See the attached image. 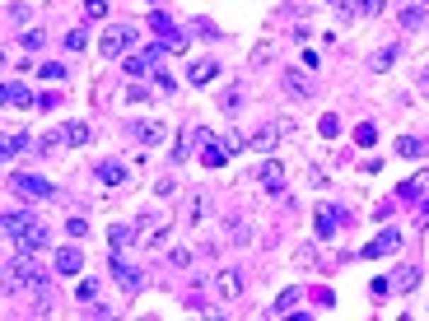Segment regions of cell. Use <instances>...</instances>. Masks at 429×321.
<instances>
[{
	"label": "cell",
	"instance_id": "obj_1",
	"mask_svg": "<svg viewBox=\"0 0 429 321\" xmlns=\"http://www.w3.org/2000/svg\"><path fill=\"white\" fill-rule=\"evenodd\" d=\"M5 284H10V293H19V298H38V303L52 298V270L38 261V252H23V247L14 252Z\"/></svg>",
	"mask_w": 429,
	"mask_h": 321
},
{
	"label": "cell",
	"instance_id": "obj_2",
	"mask_svg": "<svg viewBox=\"0 0 429 321\" xmlns=\"http://www.w3.org/2000/svg\"><path fill=\"white\" fill-rule=\"evenodd\" d=\"M5 238H10L14 247H23V252H42V247L52 243V228L28 210H10L5 214Z\"/></svg>",
	"mask_w": 429,
	"mask_h": 321
},
{
	"label": "cell",
	"instance_id": "obj_3",
	"mask_svg": "<svg viewBox=\"0 0 429 321\" xmlns=\"http://www.w3.org/2000/svg\"><path fill=\"white\" fill-rule=\"evenodd\" d=\"M89 140H93V126L89 122H70V126L47 131L38 144H42V154H57V149H66V144H75V149H79V144H89Z\"/></svg>",
	"mask_w": 429,
	"mask_h": 321
},
{
	"label": "cell",
	"instance_id": "obj_4",
	"mask_svg": "<svg viewBox=\"0 0 429 321\" xmlns=\"http://www.w3.org/2000/svg\"><path fill=\"white\" fill-rule=\"evenodd\" d=\"M108 270H113L117 288H122L126 298H131V293H140V288H145V270H140V266H131V261H126L122 252H113V256H108Z\"/></svg>",
	"mask_w": 429,
	"mask_h": 321
},
{
	"label": "cell",
	"instance_id": "obj_5",
	"mask_svg": "<svg viewBox=\"0 0 429 321\" xmlns=\"http://www.w3.org/2000/svg\"><path fill=\"white\" fill-rule=\"evenodd\" d=\"M280 89L290 93V98L308 103V98H317V79L308 75V70H299V66H280Z\"/></svg>",
	"mask_w": 429,
	"mask_h": 321
},
{
	"label": "cell",
	"instance_id": "obj_6",
	"mask_svg": "<svg viewBox=\"0 0 429 321\" xmlns=\"http://www.w3.org/2000/svg\"><path fill=\"white\" fill-rule=\"evenodd\" d=\"M192 144L201 149V163H205V168H219V163L229 158V154H224V140H219L210 126H192Z\"/></svg>",
	"mask_w": 429,
	"mask_h": 321
},
{
	"label": "cell",
	"instance_id": "obj_7",
	"mask_svg": "<svg viewBox=\"0 0 429 321\" xmlns=\"http://www.w3.org/2000/svg\"><path fill=\"white\" fill-rule=\"evenodd\" d=\"M149 28L159 33V42L168 47V52H187V47H192V37L182 33V28H178V23H173L164 10H154V14H149Z\"/></svg>",
	"mask_w": 429,
	"mask_h": 321
},
{
	"label": "cell",
	"instance_id": "obj_8",
	"mask_svg": "<svg viewBox=\"0 0 429 321\" xmlns=\"http://www.w3.org/2000/svg\"><path fill=\"white\" fill-rule=\"evenodd\" d=\"M131 42H136V28H131V23H108L103 37H98V52L103 56H126Z\"/></svg>",
	"mask_w": 429,
	"mask_h": 321
},
{
	"label": "cell",
	"instance_id": "obj_9",
	"mask_svg": "<svg viewBox=\"0 0 429 321\" xmlns=\"http://www.w3.org/2000/svg\"><path fill=\"white\" fill-rule=\"evenodd\" d=\"M396 252H401V228H383L373 243H364L355 256H360V261H378V256H396Z\"/></svg>",
	"mask_w": 429,
	"mask_h": 321
},
{
	"label": "cell",
	"instance_id": "obj_10",
	"mask_svg": "<svg viewBox=\"0 0 429 321\" xmlns=\"http://www.w3.org/2000/svg\"><path fill=\"white\" fill-rule=\"evenodd\" d=\"M341 223H350V210H341V205H317V214H313V233H317V243H327V238L341 228Z\"/></svg>",
	"mask_w": 429,
	"mask_h": 321
},
{
	"label": "cell",
	"instance_id": "obj_11",
	"mask_svg": "<svg viewBox=\"0 0 429 321\" xmlns=\"http://www.w3.org/2000/svg\"><path fill=\"white\" fill-rule=\"evenodd\" d=\"M396 23H401L406 33L429 28V0H401V5H396Z\"/></svg>",
	"mask_w": 429,
	"mask_h": 321
},
{
	"label": "cell",
	"instance_id": "obj_12",
	"mask_svg": "<svg viewBox=\"0 0 429 321\" xmlns=\"http://www.w3.org/2000/svg\"><path fill=\"white\" fill-rule=\"evenodd\" d=\"M10 187L23 191V196H33V200H52V196H57V187H52L47 177H38V173H14Z\"/></svg>",
	"mask_w": 429,
	"mask_h": 321
},
{
	"label": "cell",
	"instance_id": "obj_13",
	"mask_svg": "<svg viewBox=\"0 0 429 321\" xmlns=\"http://www.w3.org/2000/svg\"><path fill=\"white\" fill-rule=\"evenodd\" d=\"M93 182H98V187H126V182H131V168H126L122 158H103V163H93Z\"/></svg>",
	"mask_w": 429,
	"mask_h": 321
},
{
	"label": "cell",
	"instance_id": "obj_14",
	"mask_svg": "<svg viewBox=\"0 0 429 321\" xmlns=\"http://www.w3.org/2000/svg\"><path fill=\"white\" fill-rule=\"evenodd\" d=\"M214 293H219L224 303H238V298H243V270H238V266H224L219 275H214Z\"/></svg>",
	"mask_w": 429,
	"mask_h": 321
},
{
	"label": "cell",
	"instance_id": "obj_15",
	"mask_svg": "<svg viewBox=\"0 0 429 321\" xmlns=\"http://www.w3.org/2000/svg\"><path fill=\"white\" fill-rule=\"evenodd\" d=\"M140 243H145L140 223H113V228H108V247H113V252H126V247H140Z\"/></svg>",
	"mask_w": 429,
	"mask_h": 321
},
{
	"label": "cell",
	"instance_id": "obj_16",
	"mask_svg": "<svg viewBox=\"0 0 429 321\" xmlns=\"http://www.w3.org/2000/svg\"><path fill=\"white\" fill-rule=\"evenodd\" d=\"M416 288H420V266H416V261L396 266V275H392V298H401V293H416Z\"/></svg>",
	"mask_w": 429,
	"mask_h": 321
},
{
	"label": "cell",
	"instance_id": "obj_17",
	"mask_svg": "<svg viewBox=\"0 0 429 321\" xmlns=\"http://www.w3.org/2000/svg\"><path fill=\"white\" fill-rule=\"evenodd\" d=\"M126 131H131V140H136V144H159V140H164V135H168V126H164V122H154V117H149V122H131V126H126Z\"/></svg>",
	"mask_w": 429,
	"mask_h": 321
},
{
	"label": "cell",
	"instance_id": "obj_18",
	"mask_svg": "<svg viewBox=\"0 0 429 321\" xmlns=\"http://www.w3.org/2000/svg\"><path fill=\"white\" fill-rule=\"evenodd\" d=\"M79 266H84L79 247H57V256H52V270H57V275H79Z\"/></svg>",
	"mask_w": 429,
	"mask_h": 321
},
{
	"label": "cell",
	"instance_id": "obj_19",
	"mask_svg": "<svg viewBox=\"0 0 429 321\" xmlns=\"http://www.w3.org/2000/svg\"><path fill=\"white\" fill-rule=\"evenodd\" d=\"M257 182H261L266 191H271V196H280V191H285V168L275 163V158H266V163L257 168Z\"/></svg>",
	"mask_w": 429,
	"mask_h": 321
},
{
	"label": "cell",
	"instance_id": "obj_20",
	"mask_svg": "<svg viewBox=\"0 0 429 321\" xmlns=\"http://www.w3.org/2000/svg\"><path fill=\"white\" fill-rule=\"evenodd\" d=\"M285 131H290V126H285V122H266V126H261V131H257V135H252V140H248V149H275V140H280Z\"/></svg>",
	"mask_w": 429,
	"mask_h": 321
},
{
	"label": "cell",
	"instance_id": "obj_21",
	"mask_svg": "<svg viewBox=\"0 0 429 321\" xmlns=\"http://www.w3.org/2000/svg\"><path fill=\"white\" fill-rule=\"evenodd\" d=\"M187 79H192L196 89H205V84H214V79H219V61H210V56H205V61H196V66L187 70Z\"/></svg>",
	"mask_w": 429,
	"mask_h": 321
},
{
	"label": "cell",
	"instance_id": "obj_22",
	"mask_svg": "<svg viewBox=\"0 0 429 321\" xmlns=\"http://www.w3.org/2000/svg\"><path fill=\"white\" fill-rule=\"evenodd\" d=\"M392 149L401 158H429V140H420V135H396Z\"/></svg>",
	"mask_w": 429,
	"mask_h": 321
},
{
	"label": "cell",
	"instance_id": "obj_23",
	"mask_svg": "<svg viewBox=\"0 0 429 321\" xmlns=\"http://www.w3.org/2000/svg\"><path fill=\"white\" fill-rule=\"evenodd\" d=\"M0 98H5V107H33V93H28V89H23V84H14V79H10V84H5V89H0Z\"/></svg>",
	"mask_w": 429,
	"mask_h": 321
},
{
	"label": "cell",
	"instance_id": "obj_24",
	"mask_svg": "<svg viewBox=\"0 0 429 321\" xmlns=\"http://www.w3.org/2000/svg\"><path fill=\"white\" fill-rule=\"evenodd\" d=\"M396 56H401V47H396V42L378 47V52L369 56V70H392V66H396Z\"/></svg>",
	"mask_w": 429,
	"mask_h": 321
},
{
	"label": "cell",
	"instance_id": "obj_25",
	"mask_svg": "<svg viewBox=\"0 0 429 321\" xmlns=\"http://www.w3.org/2000/svg\"><path fill=\"white\" fill-rule=\"evenodd\" d=\"M429 191V173H420V177H406L401 187H396V196L401 200H416V196H425Z\"/></svg>",
	"mask_w": 429,
	"mask_h": 321
},
{
	"label": "cell",
	"instance_id": "obj_26",
	"mask_svg": "<svg viewBox=\"0 0 429 321\" xmlns=\"http://www.w3.org/2000/svg\"><path fill=\"white\" fill-rule=\"evenodd\" d=\"M299 298H304V288H285L280 298H275V303H271V312H275V317H290V312H294V308H299Z\"/></svg>",
	"mask_w": 429,
	"mask_h": 321
},
{
	"label": "cell",
	"instance_id": "obj_27",
	"mask_svg": "<svg viewBox=\"0 0 429 321\" xmlns=\"http://www.w3.org/2000/svg\"><path fill=\"white\" fill-rule=\"evenodd\" d=\"M243 98H248V89H243V84H234V89H224V98H219V112H229V117H238V107H243Z\"/></svg>",
	"mask_w": 429,
	"mask_h": 321
},
{
	"label": "cell",
	"instance_id": "obj_28",
	"mask_svg": "<svg viewBox=\"0 0 429 321\" xmlns=\"http://www.w3.org/2000/svg\"><path fill=\"white\" fill-rule=\"evenodd\" d=\"M168 266L173 270H192L196 266V252H192V247H173V252H168Z\"/></svg>",
	"mask_w": 429,
	"mask_h": 321
},
{
	"label": "cell",
	"instance_id": "obj_29",
	"mask_svg": "<svg viewBox=\"0 0 429 321\" xmlns=\"http://www.w3.org/2000/svg\"><path fill=\"white\" fill-rule=\"evenodd\" d=\"M23 149H28V135H23V131H10V135H5V149H0V154H5V158H19Z\"/></svg>",
	"mask_w": 429,
	"mask_h": 321
},
{
	"label": "cell",
	"instance_id": "obj_30",
	"mask_svg": "<svg viewBox=\"0 0 429 321\" xmlns=\"http://www.w3.org/2000/svg\"><path fill=\"white\" fill-rule=\"evenodd\" d=\"M205 205H210L205 196H192V200H187V219H182V223H187V228H201V214H205Z\"/></svg>",
	"mask_w": 429,
	"mask_h": 321
},
{
	"label": "cell",
	"instance_id": "obj_31",
	"mask_svg": "<svg viewBox=\"0 0 429 321\" xmlns=\"http://www.w3.org/2000/svg\"><path fill=\"white\" fill-rule=\"evenodd\" d=\"M75 298L84 303V308H89V303L98 298V275H89V279H79V288H75Z\"/></svg>",
	"mask_w": 429,
	"mask_h": 321
},
{
	"label": "cell",
	"instance_id": "obj_32",
	"mask_svg": "<svg viewBox=\"0 0 429 321\" xmlns=\"http://www.w3.org/2000/svg\"><path fill=\"white\" fill-rule=\"evenodd\" d=\"M61 42H66V52H84V42H89V33H84V28H70V33L61 37Z\"/></svg>",
	"mask_w": 429,
	"mask_h": 321
},
{
	"label": "cell",
	"instance_id": "obj_33",
	"mask_svg": "<svg viewBox=\"0 0 429 321\" xmlns=\"http://www.w3.org/2000/svg\"><path fill=\"white\" fill-rule=\"evenodd\" d=\"M38 75H42V79H52V84H61V79H66V75H70V70H66V66H61V61H47V66H42V70H38Z\"/></svg>",
	"mask_w": 429,
	"mask_h": 321
},
{
	"label": "cell",
	"instance_id": "obj_34",
	"mask_svg": "<svg viewBox=\"0 0 429 321\" xmlns=\"http://www.w3.org/2000/svg\"><path fill=\"white\" fill-rule=\"evenodd\" d=\"M378 140V126L373 122H364V126H355V144H364V149H369V144Z\"/></svg>",
	"mask_w": 429,
	"mask_h": 321
},
{
	"label": "cell",
	"instance_id": "obj_35",
	"mask_svg": "<svg viewBox=\"0 0 429 321\" xmlns=\"http://www.w3.org/2000/svg\"><path fill=\"white\" fill-rule=\"evenodd\" d=\"M229 238H234V243H248V238H252L248 219H229Z\"/></svg>",
	"mask_w": 429,
	"mask_h": 321
},
{
	"label": "cell",
	"instance_id": "obj_36",
	"mask_svg": "<svg viewBox=\"0 0 429 321\" xmlns=\"http://www.w3.org/2000/svg\"><path fill=\"white\" fill-rule=\"evenodd\" d=\"M23 47H28V52H42V47H47V33H42V28H28V33H23Z\"/></svg>",
	"mask_w": 429,
	"mask_h": 321
},
{
	"label": "cell",
	"instance_id": "obj_37",
	"mask_svg": "<svg viewBox=\"0 0 429 321\" xmlns=\"http://www.w3.org/2000/svg\"><path fill=\"white\" fill-rule=\"evenodd\" d=\"M192 33H196V37H205V42H210V37L219 33V28H214V23H210V19H205V14H201V19H192Z\"/></svg>",
	"mask_w": 429,
	"mask_h": 321
},
{
	"label": "cell",
	"instance_id": "obj_38",
	"mask_svg": "<svg viewBox=\"0 0 429 321\" xmlns=\"http://www.w3.org/2000/svg\"><path fill=\"white\" fill-rule=\"evenodd\" d=\"M219 140H224V154H243V149H248V140H243V135H219Z\"/></svg>",
	"mask_w": 429,
	"mask_h": 321
},
{
	"label": "cell",
	"instance_id": "obj_39",
	"mask_svg": "<svg viewBox=\"0 0 429 321\" xmlns=\"http://www.w3.org/2000/svg\"><path fill=\"white\" fill-rule=\"evenodd\" d=\"M108 14V0H84V19H103Z\"/></svg>",
	"mask_w": 429,
	"mask_h": 321
},
{
	"label": "cell",
	"instance_id": "obj_40",
	"mask_svg": "<svg viewBox=\"0 0 429 321\" xmlns=\"http://www.w3.org/2000/svg\"><path fill=\"white\" fill-rule=\"evenodd\" d=\"M154 84H159V93H173V89H178V79H173L168 70H154Z\"/></svg>",
	"mask_w": 429,
	"mask_h": 321
},
{
	"label": "cell",
	"instance_id": "obj_41",
	"mask_svg": "<svg viewBox=\"0 0 429 321\" xmlns=\"http://www.w3.org/2000/svg\"><path fill=\"white\" fill-rule=\"evenodd\" d=\"M317 131H322V135H327V140H331V135H341V122H336V117H331V112H327V117L317 122Z\"/></svg>",
	"mask_w": 429,
	"mask_h": 321
},
{
	"label": "cell",
	"instance_id": "obj_42",
	"mask_svg": "<svg viewBox=\"0 0 429 321\" xmlns=\"http://www.w3.org/2000/svg\"><path fill=\"white\" fill-rule=\"evenodd\" d=\"M66 233H70V238H84V233H89V219H79V214H75V219H66Z\"/></svg>",
	"mask_w": 429,
	"mask_h": 321
},
{
	"label": "cell",
	"instance_id": "obj_43",
	"mask_svg": "<svg viewBox=\"0 0 429 321\" xmlns=\"http://www.w3.org/2000/svg\"><path fill=\"white\" fill-rule=\"evenodd\" d=\"M313 303H317L322 312H327V308H336V293H331V288H317V293H313Z\"/></svg>",
	"mask_w": 429,
	"mask_h": 321
},
{
	"label": "cell",
	"instance_id": "obj_44",
	"mask_svg": "<svg viewBox=\"0 0 429 321\" xmlns=\"http://www.w3.org/2000/svg\"><path fill=\"white\" fill-rule=\"evenodd\" d=\"M313 243H304V247H299V252H294V266H313Z\"/></svg>",
	"mask_w": 429,
	"mask_h": 321
},
{
	"label": "cell",
	"instance_id": "obj_45",
	"mask_svg": "<svg viewBox=\"0 0 429 321\" xmlns=\"http://www.w3.org/2000/svg\"><path fill=\"white\" fill-rule=\"evenodd\" d=\"M126 98H131V103H149V89H140L136 79H131V84H126Z\"/></svg>",
	"mask_w": 429,
	"mask_h": 321
},
{
	"label": "cell",
	"instance_id": "obj_46",
	"mask_svg": "<svg viewBox=\"0 0 429 321\" xmlns=\"http://www.w3.org/2000/svg\"><path fill=\"white\" fill-rule=\"evenodd\" d=\"M154 196L173 200V196H178V182H173V177H164V182H159V187H154Z\"/></svg>",
	"mask_w": 429,
	"mask_h": 321
},
{
	"label": "cell",
	"instance_id": "obj_47",
	"mask_svg": "<svg viewBox=\"0 0 429 321\" xmlns=\"http://www.w3.org/2000/svg\"><path fill=\"white\" fill-rule=\"evenodd\" d=\"M360 14H364V19H373V14H383V0H360Z\"/></svg>",
	"mask_w": 429,
	"mask_h": 321
},
{
	"label": "cell",
	"instance_id": "obj_48",
	"mask_svg": "<svg viewBox=\"0 0 429 321\" xmlns=\"http://www.w3.org/2000/svg\"><path fill=\"white\" fill-rule=\"evenodd\" d=\"M369 293H378V298H383V293H392V279H387V275H378V279L369 284Z\"/></svg>",
	"mask_w": 429,
	"mask_h": 321
},
{
	"label": "cell",
	"instance_id": "obj_49",
	"mask_svg": "<svg viewBox=\"0 0 429 321\" xmlns=\"http://www.w3.org/2000/svg\"><path fill=\"white\" fill-rule=\"evenodd\" d=\"M10 23H28V5H10Z\"/></svg>",
	"mask_w": 429,
	"mask_h": 321
},
{
	"label": "cell",
	"instance_id": "obj_50",
	"mask_svg": "<svg viewBox=\"0 0 429 321\" xmlns=\"http://www.w3.org/2000/svg\"><path fill=\"white\" fill-rule=\"evenodd\" d=\"M420 93H429V70H425V75H420Z\"/></svg>",
	"mask_w": 429,
	"mask_h": 321
},
{
	"label": "cell",
	"instance_id": "obj_51",
	"mask_svg": "<svg viewBox=\"0 0 429 321\" xmlns=\"http://www.w3.org/2000/svg\"><path fill=\"white\" fill-rule=\"evenodd\" d=\"M327 5H336V0H327Z\"/></svg>",
	"mask_w": 429,
	"mask_h": 321
}]
</instances>
